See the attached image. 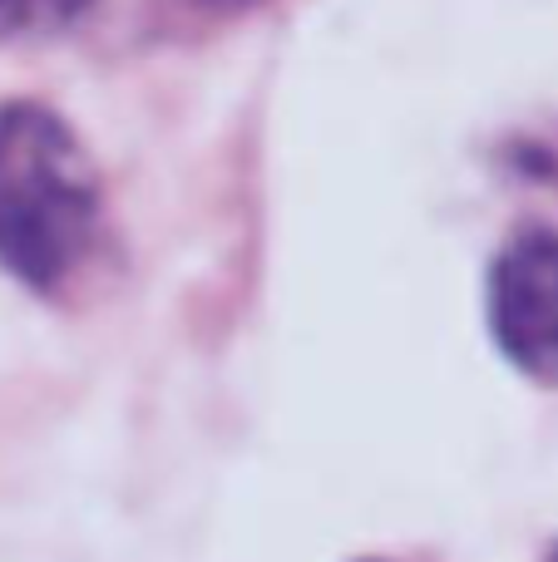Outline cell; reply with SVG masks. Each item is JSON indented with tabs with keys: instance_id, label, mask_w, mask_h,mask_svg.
I'll return each instance as SVG.
<instances>
[{
	"instance_id": "cell-1",
	"label": "cell",
	"mask_w": 558,
	"mask_h": 562,
	"mask_svg": "<svg viewBox=\"0 0 558 562\" xmlns=\"http://www.w3.org/2000/svg\"><path fill=\"white\" fill-rule=\"evenodd\" d=\"M104 203L85 144L35 99L0 104V267L59 291L94 257Z\"/></svg>"
},
{
	"instance_id": "cell-2",
	"label": "cell",
	"mask_w": 558,
	"mask_h": 562,
	"mask_svg": "<svg viewBox=\"0 0 558 562\" xmlns=\"http://www.w3.org/2000/svg\"><path fill=\"white\" fill-rule=\"evenodd\" d=\"M490 330L514 370L558 385V233H524L490 272Z\"/></svg>"
},
{
	"instance_id": "cell-3",
	"label": "cell",
	"mask_w": 558,
	"mask_h": 562,
	"mask_svg": "<svg viewBox=\"0 0 558 562\" xmlns=\"http://www.w3.org/2000/svg\"><path fill=\"white\" fill-rule=\"evenodd\" d=\"M94 0H0V35L5 40H40L69 30Z\"/></svg>"
},
{
	"instance_id": "cell-4",
	"label": "cell",
	"mask_w": 558,
	"mask_h": 562,
	"mask_svg": "<svg viewBox=\"0 0 558 562\" xmlns=\"http://www.w3.org/2000/svg\"><path fill=\"white\" fill-rule=\"evenodd\" d=\"M198 5H253V0H198Z\"/></svg>"
},
{
	"instance_id": "cell-5",
	"label": "cell",
	"mask_w": 558,
	"mask_h": 562,
	"mask_svg": "<svg viewBox=\"0 0 558 562\" xmlns=\"http://www.w3.org/2000/svg\"><path fill=\"white\" fill-rule=\"evenodd\" d=\"M544 562H558V548H554V553H549V558H544Z\"/></svg>"
}]
</instances>
